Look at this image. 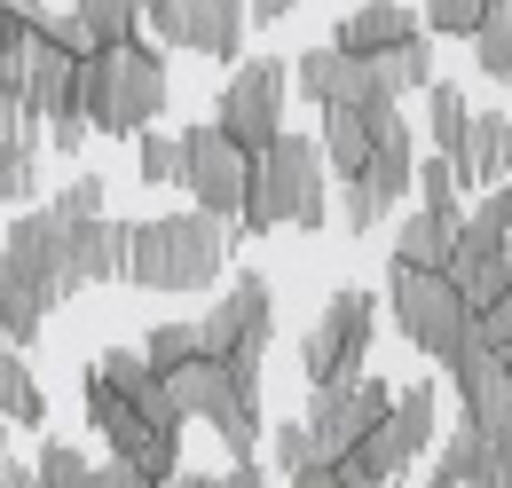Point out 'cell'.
Here are the masks:
<instances>
[{"instance_id": "obj_1", "label": "cell", "mask_w": 512, "mask_h": 488, "mask_svg": "<svg viewBox=\"0 0 512 488\" xmlns=\"http://www.w3.org/2000/svg\"><path fill=\"white\" fill-rule=\"evenodd\" d=\"M229 244H237V229L197 213V205L150 213L127 237V284H142V292H213L229 276Z\"/></svg>"}, {"instance_id": "obj_2", "label": "cell", "mask_w": 512, "mask_h": 488, "mask_svg": "<svg viewBox=\"0 0 512 488\" xmlns=\"http://www.w3.org/2000/svg\"><path fill=\"white\" fill-rule=\"evenodd\" d=\"M331 221V166H323L316 134H276L253 158V189H245V213L237 229L245 237H276V229H323Z\"/></svg>"}, {"instance_id": "obj_3", "label": "cell", "mask_w": 512, "mask_h": 488, "mask_svg": "<svg viewBox=\"0 0 512 488\" xmlns=\"http://www.w3.org/2000/svg\"><path fill=\"white\" fill-rule=\"evenodd\" d=\"M386 315L394 331L426 355V363H457L465 347H481V315L449 284V268H386Z\"/></svg>"}, {"instance_id": "obj_4", "label": "cell", "mask_w": 512, "mask_h": 488, "mask_svg": "<svg viewBox=\"0 0 512 488\" xmlns=\"http://www.w3.org/2000/svg\"><path fill=\"white\" fill-rule=\"evenodd\" d=\"M410 189H418V134L402 119V103H379L371 111V166L355 182H339V229L347 237H371Z\"/></svg>"}, {"instance_id": "obj_5", "label": "cell", "mask_w": 512, "mask_h": 488, "mask_svg": "<svg viewBox=\"0 0 512 488\" xmlns=\"http://www.w3.org/2000/svg\"><path fill=\"white\" fill-rule=\"evenodd\" d=\"M379 292H363V284H339L323 315L308 323V339H300V378L308 386H347V378H363L371 363V339H379Z\"/></svg>"}, {"instance_id": "obj_6", "label": "cell", "mask_w": 512, "mask_h": 488, "mask_svg": "<svg viewBox=\"0 0 512 488\" xmlns=\"http://www.w3.org/2000/svg\"><path fill=\"white\" fill-rule=\"evenodd\" d=\"M79 410H87V426L111 441V457L134 465L142 481H174V473H182V433L150 426L127 394H119V386H103L95 370H79Z\"/></svg>"}, {"instance_id": "obj_7", "label": "cell", "mask_w": 512, "mask_h": 488, "mask_svg": "<svg viewBox=\"0 0 512 488\" xmlns=\"http://www.w3.org/2000/svg\"><path fill=\"white\" fill-rule=\"evenodd\" d=\"M197 339H205V355H213V363L260 370V363H268V347H276V284L253 276V268H237V276H229V292L197 315Z\"/></svg>"}, {"instance_id": "obj_8", "label": "cell", "mask_w": 512, "mask_h": 488, "mask_svg": "<svg viewBox=\"0 0 512 488\" xmlns=\"http://www.w3.org/2000/svg\"><path fill=\"white\" fill-rule=\"evenodd\" d=\"M0 244H8V276H16V292H24L32 315H48V307H64L71 292H79L71 237H64V221H56L48 205H24V213H16V229H8Z\"/></svg>"}, {"instance_id": "obj_9", "label": "cell", "mask_w": 512, "mask_h": 488, "mask_svg": "<svg viewBox=\"0 0 512 488\" xmlns=\"http://www.w3.org/2000/svg\"><path fill=\"white\" fill-rule=\"evenodd\" d=\"M284 95H292V63L284 56H245L229 71V87H221V103H213V126L237 142V150H268L276 134H284Z\"/></svg>"}, {"instance_id": "obj_10", "label": "cell", "mask_w": 512, "mask_h": 488, "mask_svg": "<svg viewBox=\"0 0 512 488\" xmlns=\"http://www.w3.org/2000/svg\"><path fill=\"white\" fill-rule=\"evenodd\" d=\"M182 189H190L197 213H213V221H229V229H237L245 189H253V150H237L213 119L182 126Z\"/></svg>"}, {"instance_id": "obj_11", "label": "cell", "mask_w": 512, "mask_h": 488, "mask_svg": "<svg viewBox=\"0 0 512 488\" xmlns=\"http://www.w3.org/2000/svg\"><path fill=\"white\" fill-rule=\"evenodd\" d=\"M386 410H394V386H386L379 370H363V378H347V386H316L308 410H300V426H308V457H316V465H339V457L379 426Z\"/></svg>"}, {"instance_id": "obj_12", "label": "cell", "mask_w": 512, "mask_h": 488, "mask_svg": "<svg viewBox=\"0 0 512 488\" xmlns=\"http://www.w3.org/2000/svg\"><path fill=\"white\" fill-rule=\"evenodd\" d=\"M111 56V103H103V126L95 134H119V142H134V134H150V126L166 119V56L134 32V40H119V48H103Z\"/></svg>"}, {"instance_id": "obj_13", "label": "cell", "mask_w": 512, "mask_h": 488, "mask_svg": "<svg viewBox=\"0 0 512 488\" xmlns=\"http://www.w3.org/2000/svg\"><path fill=\"white\" fill-rule=\"evenodd\" d=\"M449 386H457V402H465V426L489 433L497 449H512V370L497 363V347H465V355L449 363Z\"/></svg>"}, {"instance_id": "obj_14", "label": "cell", "mask_w": 512, "mask_h": 488, "mask_svg": "<svg viewBox=\"0 0 512 488\" xmlns=\"http://www.w3.org/2000/svg\"><path fill=\"white\" fill-rule=\"evenodd\" d=\"M292 87L316 103V111H379V71L363 56H339V48H308L292 63Z\"/></svg>"}, {"instance_id": "obj_15", "label": "cell", "mask_w": 512, "mask_h": 488, "mask_svg": "<svg viewBox=\"0 0 512 488\" xmlns=\"http://www.w3.org/2000/svg\"><path fill=\"white\" fill-rule=\"evenodd\" d=\"M174 24H182V48L213 63L245 56V32H253V8L245 0H174Z\"/></svg>"}, {"instance_id": "obj_16", "label": "cell", "mask_w": 512, "mask_h": 488, "mask_svg": "<svg viewBox=\"0 0 512 488\" xmlns=\"http://www.w3.org/2000/svg\"><path fill=\"white\" fill-rule=\"evenodd\" d=\"M410 40H426V24H418V8H402V0H363V8H347L339 32H331L339 56H386V48H410Z\"/></svg>"}, {"instance_id": "obj_17", "label": "cell", "mask_w": 512, "mask_h": 488, "mask_svg": "<svg viewBox=\"0 0 512 488\" xmlns=\"http://www.w3.org/2000/svg\"><path fill=\"white\" fill-rule=\"evenodd\" d=\"M64 237H71L79 292H87V284H127V237H134V221L95 213V221H64Z\"/></svg>"}, {"instance_id": "obj_18", "label": "cell", "mask_w": 512, "mask_h": 488, "mask_svg": "<svg viewBox=\"0 0 512 488\" xmlns=\"http://www.w3.org/2000/svg\"><path fill=\"white\" fill-rule=\"evenodd\" d=\"M457 182H465V189L512 182V119H505V111H473L465 150H457Z\"/></svg>"}, {"instance_id": "obj_19", "label": "cell", "mask_w": 512, "mask_h": 488, "mask_svg": "<svg viewBox=\"0 0 512 488\" xmlns=\"http://www.w3.org/2000/svg\"><path fill=\"white\" fill-rule=\"evenodd\" d=\"M505 244H512V182H497V189H481V205L457 221L449 268H457V260H505Z\"/></svg>"}, {"instance_id": "obj_20", "label": "cell", "mask_w": 512, "mask_h": 488, "mask_svg": "<svg viewBox=\"0 0 512 488\" xmlns=\"http://www.w3.org/2000/svg\"><path fill=\"white\" fill-rule=\"evenodd\" d=\"M434 465H449L457 488H505L512 481V449H497L489 433H473V426L442 433V457H434Z\"/></svg>"}, {"instance_id": "obj_21", "label": "cell", "mask_w": 512, "mask_h": 488, "mask_svg": "<svg viewBox=\"0 0 512 488\" xmlns=\"http://www.w3.org/2000/svg\"><path fill=\"white\" fill-rule=\"evenodd\" d=\"M40 142H48V126L40 119H16L0 134V197L24 213V205H40Z\"/></svg>"}, {"instance_id": "obj_22", "label": "cell", "mask_w": 512, "mask_h": 488, "mask_svg": "<svg viewBox=\"0 0 512 488\" xmlns=\"http://www.w3.org/2000/svg\"><path fill=\"white\" fill-rule=\"evenodd\" d=\"M457 221H465V213H434V205H418V213L394 229V268H449V252H457Z\"/></svg>"}, {"instance_id": "obj_23", "label": "cell", "mask_w": 512, "mask_h": 488, "mask_svg": "<svg viewBox=\"0 0 512 488\" xmlns=\"http://www.w3.org/2000/svg\"><path fill=\"white\" fill-rule=\"evenodd\" d=\"M316 150H323V166H331V182H355L371 166V111H323Z\"/></svg>"}, {"instance_id": "obj_24", "label": "cell", "mask_w": 512, "mask_h": 488, "mask_svg": "<svg viewBox=\"0 0 512 488\" xmlns=\"http://www.w3.org/2000/svg\"><path fill=\"white\" fill-rule=\"evenodd\" d=\"M0 418L24 426V433L48 426V394H40V378H32V363H24V347L0 355Z\"/></svg>"}, {"instance_id": "obj_25", "label": "cell", "mask_w": 512, "mask_h": 488, "mask_svg": "<svg viewBox=\"0 0 512 488\" xmlns=\"http://www.w3.org/2000/svg\"><path fill=\"white\" fill-rule=\"evenodd\" d=\"M379 71V95L386 103H402V95H426L434 87V56H426V40H410V48H386V56H363Z\"/></svg>"}, {"instance_id": "obj_26", "label": "cell", "mask_w": 512, "mask_h": 488, "mask_svg": "<svg viewBox=\"0 0 512 488\" xmlns=\"http://www.w3.org/2000/svg\"><path fill=\"white\" fill-rule=\"evenodd\" d=\"M386 426L402 433V449H410V457H426V449H434V433H442V418H434V386H426V378H418V386H394Z\"/></svg>"}, {"instance_id": "obj_27", "label": "cell", "mask_w": 512, "mask_h": 488, "mask_svg": "<svg viewBox=\"0 0 512 488\" xmlns=\"http://www.w3.org/2000/svg\"><path fill=\"white\" fill-rule=\"evenodd\" d=\"M465 126H473L465 87H457V79H434V87H426V134H434V150H442V158L465 150Z\"/></svg>"}, {"instance_id": "obj_28", "label": "cell", "mask_w": 512, "mask_h": 488, "mask_svg": "<svg viewBox=\"0 0 512 488\" xmlns=\"http://www.w3.org/2000/svg\"><path fill=\"white\" fill-rule=\"evenodd\" d=\"M465 48H473V71H481V79H505L512 87V0H497V8L481 16V32H473Z\"/></svg>"}, {"instance_id": "obj_29", "label": "cell", "mask_w": 512, "mask_h": 488, "mask_svg": "<svg viewBox=\"0 0 512 488\" xmlns=\"http://www.w3.org/2000/svg\"><path fill=\"white\" fill-rule=\"evenodd\" d=\"M64 8L95 32V48H119V40L142 32V0H64Z\"/></svg>"}, {"instance_id": "obj_30", "label": "cell", "mask_w": 512, "mask_h": 488, "mask_svg": "<svg viewBox=\"0 0 512 488\" xmlns=\"http://www.w3.org/2000/svg\"><path fill=\"white\" fill-rule=\"evenodd\" d=\"M134 174L150 189H182V134H166V126L134 134Z\"/></svg>"}, {"instance_id": "obj_31", "label": "cell", "mask_w": 512, "mask_h": 488, "mask_svg": "<svg viewBox=\"0 0 512 488\" xmlns=\"http://www.w3.org/2000/svg\"><path fill=\"white\" fill-rule=\"evenodd\" d=\"M142 355H150V370H182V363H197V355H205V339H197V315H182V323H150Z\"/></svg>"}, {"instance_id": "obj_32", "label": "cell", "mask_w": 512, "mask_h": 488, "mask_svg": "<svg viewBox=\"0 0 512 488\" xmlns=\"http://www.w3.org/2000/svg\"><path fill=\"white\" fill-rule=\"evenodd\" d=\"M40 205H48L56 221H95V213H111V182L79 166V174H71V182L56 189V197H40Z\"/></svg>"}, {"instance_id": "obj_33", "label": "cell", "mask_w": 512, "mask_h": 488, "mask_svg": "<svg viewBox=\"0 0 512 488\" xmlns=\"http://www.w3.org/2000/svg\"><path fill=\"white\" fill-rule=\"evenodd\" d=\"M489 8H497V0H426V8H418V24H426L434 40H473Z\"/></svg>"}, {"instance_id": "obj_34", "label": "cell", "mask_w": 512, "mask_h": 488, "mask_svg": "<svg viewBox=\"0 0 512 488\" xmlns=\"http://www.w3.org/2000/svg\"><path fill=\"white\" fill-rule=\"evenodd\" d=\"M457 197H465L457 158H442V150H434V158H418V205H434V213H465Z\"/></svg>"}, {"instance_id": "obj_35", "label": "cell", "mask_w": 512, "mask_h": 488, "mask_svg": "<svg viewBox=\"0 0 512 488\" xmlns=\"http://www.w3.org/2000/svg\"><path fill=\"white\" fill-rule=\"evenodd\" d=\"M32 473H40V488H87V449H71V441H48L40 457H32Z\"/></svg>"}, {"instance_id": "obj_36", "label": "cell", "mask_w": 512, "mask_h": 488, "mask_svg": "<svg viewBox=\"0 0 512 488\" xmlns=\"http://www.w3.org/2000/svg\"><path fill=\"white\" fill-rule=\"evenodd\" d=\"M48 150H56V158H79V150H87V119H48Z\"/></svg>"}, {"instance_id": "obj_37", "label": "cell", "mask_w": 512, "mask_h": 488, "mask_svg": "<svg viewBox=\"0 0 512 488\" xmlns=\"http://www.w3.org/2000/svg\"><path fill=\"white\" fill-rule=\"evenodd\" d=\"M87 488H158V481H142L134 465H119V457H103V465L87 473Z\"/></svg>"}, {"instance_id": "obj_38", "label": "cell", "mask_w": 512, "mask_h": 488, "mask_svg": "<svg viewBox=\"0 0 512 488\" xmlns=\"http://www.w3.org/2000/svg\"><path fill=\"white\" fill-rule=\"evenodd\" d=\"M292 488H347L339 465H308V473H292Z\"/></svg>"}, {"instance_id": "obj_39", "label": "cell", "mask_w": 512, "mask_h": 488, "mask_svg": "<svg viewBox=\"0 0 512 488\" xmlns=\"http://www.w3.org/2000/svg\"><path fill=\"white\" fill-rule=\"evenodd\" d=\"M245 8H253V24H284V16L300 8V0H245Z\"/></svg>"}, {"instance_id": "obj_40", "label": "cell", "mask_w": 512, "mask_h": 488, "mask_svg": "<svg viewBox=\"0 0 512 488\" xmlns=\"http://www.w3.org/2000/svg\"><path fill=\"white\" fill-rule=\"evenodd\" d=\"M0 488H40V473H32L24 457H8V465H0Z\"/></svg>"}, {"instance_id": "obj_41", "label": "cell", "mask_w": 512, "mask_h": 488, "mask_svg": "<svg viewBox=\"0 0 512 488\" xmlns=\"http://www.w3.org/2000/svg\"><path fill=\"white\" fill-rule=\"evenodd\" d=\"M221 481H229V488H268V473H260L253 457H245V465H229V473H221Z\"/></svg>"}, {"instance_id": "obj_42", "label": "cell", "mask_w": 512, "mask_h": 488, "mask_svg": "<svg viewBox=\"0 0 512 488\" xmlns=\"http://www.w3.org/2000/svg\"><path fill=\"white\" fill-rule=\"evenodd\" d=\"M158 488H229V481H221V473H190V465H182L174 481H158Z\"/></svg>"}, {"instance_id": "obj_43", "label": "cell", "mask_w": 512, "mask_h": 488, "mask_svg": "<svg viewBox=\"0 0 512 488\" xmlns=\"http://www.w3.org/2000/svg\"><path fill=\"white\" fill-rule=\"evenodd\" d=\"M426 488H457V473H449V465H434V473H426Z\"/></svg>"}, {"instance_id": "obj_44", "label": "cell", "mask_w": 512, "mask_h": 488, "mask_svg": "<svg viewBox=\"0 0 512 488\" xmlns=\"http://www.w3.org/2000/svg\"><path fill=\"white\" fill-rule=\"evenodd\" d=\"M24 8H48V0H24Z\"/></svg>"}, {"instance_id": "obj_45", "label": "cell", "mask_w": 512, "mask_h": 488, "mask_svg": "<svg viewBox=\"0 0 512 488\" xmlns=\"http://www.w3.org/2000/svg\"><path fill=\"white\" fill-rule=\"evenodd\" d=\"M0 355H8V331H0Z\"/></svg>"}, {"instance_id": "obj_46", "label": "cell", "mask_w": 512, "mask_h": 488, "mask_svg": "<svg viewBox=\"0 0 512 488\" xmlns=\"http://www.w3.org/2000/svg\"><path fill=\"white\" fill-rule=\"evenodd\" d=\"M505 268H512V244H505Z\"/></svg>"}, {"instance_id": "obj_47", "label": "cell", "mask_w": 512, "mask_h": 488, "mask_svg": "<svg viewBox=\"0 0 512 488\" xmlns=\"http://www.w3.org/2000/svg\"><path fill=\"white\" fill-rule=\"evenodd\" d=\"M0 16H8V0H0Z\"/></svg>"}, {"instance_id": "obj_48", "label": "cell", "mask_w": 512, "mask_h": 488, "mask_svg": "<svg viewBox=\"0 0 512 488\" xmlns=\"http://www.w3.org/2000/svg\"><path fill=\"white\" fill-rule=\"evenodd\" d=\"M505 119H512V103H505Z\"/></svg>"}, {"instance_id": "obj_49", "label": "cell", "mask_w": 512, "mask_h": 488, "mask_svg": "<svg viewBox=\"0 0 512 488\" xmlns=\"http://www.w3.org/2000/svg\"><path fill=\"white\" fill-rule=\"evenodd\" d=\"M394 488H402V481H394Z\"/></svg>"}, {"instance_id": "obj_50", "label": "cell", "mask_w": 512, "mask_h": 488, "mask_svg": "<svg viewBox=\"0 0 512 488\" xmlns=\"http://www.w3.org/2000/svg\"><path fill=\"white\" fill-rule=\"evenodd\" d=\"M505 488H512V481H505Z\"/></svg>"}]
</instances>
